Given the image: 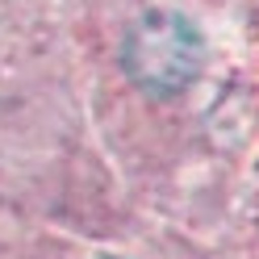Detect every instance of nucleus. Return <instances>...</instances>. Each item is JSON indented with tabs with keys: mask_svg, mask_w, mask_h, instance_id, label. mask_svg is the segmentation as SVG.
Listing matches in <instances>:
<instances>
[{
	"mask_svg": "<svg viewBox=\"0 0 259 259\" xmlns=\"http://www.w3.org/2000/svg\"><path fill=\"white\" fill-rule=\"evenodd\" d=\"M205 67V38L188 17L171 9H151L147 17L130 25L121 42V71L138 92L167 101L192 88Z\"/></svg>",
	"mask_w": 259,
	"mask_h": 259,
	"instance_id": "nucleus-1",
	"label": "nucleus"
}]
</instances>
